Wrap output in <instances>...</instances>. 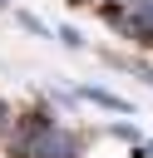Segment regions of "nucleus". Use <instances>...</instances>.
<instances>
[{"instance_id": "3", "label": "nucleus", "mask_w": 153, "mask_h": 158, "mask_svg": "<svg viewBox=\"0 0 153 158\" xmlns=\"http://www.w3.org/2000/svg\"><path fill=\"white\" fill-rule=\"evenodd\" d=\"M0 5H5V0H0Z\"/></svg>"}, {"instance_id": "1", "label": "nucleus", "mask_w": 153, "mask_h": 158, "mask_svg": "<svg viewBox=\"0 0 153 158\" xmlns=\"http://www.w3.org/2000/svg\"><path fill=\"white\" fill-rule=\"evenodd\" d=\"M5 143H10V158H79V138L39 109L20 114Z\"/></svg>"}, {"instance_id": "2", "label": "nucleus", "mask_w": 153, "mask_h": 158, "mask_svg": "<svg viewBox=\"0 0 153 158\" xmlns=\"http://www.w3.org/2000/svg\"><path fill=\"white\" fill-rule=\"evenodd\" d=\"M84 99H94V104H104V109H128V104H123L118 94H109V89H94V84L84 89Z\"/></svg>"}]
</instances>
